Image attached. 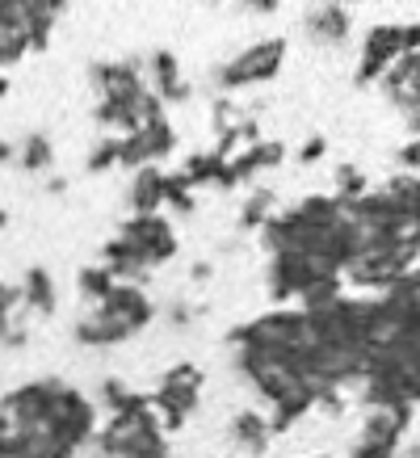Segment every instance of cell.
Listing matches in <instances>:
<instances>
[{"label": "cell", "instance_id": "f546056e", "mask_svg": "<svg viewBox=\"0 0 420 458\" xmlns=\"http://www.w3.org/2000/svg\"><path fill=\"white\" fill-rule=\"evenodd\" d=\"M420 51V21H404V55Z\"/></svg>", "mask_w": 420, "mask_h": 458}, {"label": "cell", "instance_id": "9a60e30c", "mask_svg": "<svg viewBox=\"0 0 420 458\" xmlns=\"http://www.w3.org/2000/svg\"><path fill=\"white\" fill-rule=\"evenodd\" d=\"M164 177L168 173L160 165L135 168L130 190H126V207H130V215H164Z\"/></svg>", "mask_w": 420, "mask_h": 458}, {"label": "cell", "instance_id": "277c9868", "mask_svg": "<svg viewBox=\"0 0 420 458\" xmlns=\"http://www.w3.org/2000/svg\"><path fill=\"white\" fill-rule=\"evenodd\" d=\"M328 282H345V274L332 261H320V257H307V252H273L265 265L269 299L278 307L303 303L315 286H328Z\"/></svg>", "mask_w": 420, "mask_h": 458}, {"label": "cell", "instance_id": "5b68a950", "mask_svg": "<svg viewBox=\"0 0 420 458\" xmlns=\"http://www.w3.org/2000/svg\"><path fill=\"white\" fill-rule=\"evenodd\" d=\"M202 387H206V375H202V366H194V361H172L164 375L155 378V387L147 391V395H152V408H155V417H160L168 437L181 433L185 420L197 412Z\"/></svg>", "mask_w": 420, "mask_h": 458}, {"label": "cell", "instance_id": "7402d4cb", "mask_svg": "<svg viewBox=\"0 0 420 458\" xmlns=\"http://www.w3.org/2000/svg\"><path fill=\"white\" fill-rule=\"evenodd\" d=\"M113 286H118V278H113L101 261L97 265H84L80 274H76V291H80V299H88V303H101Z\"/></svg>", "mask_w": 420, "mask_h": 458}, {"label": "cell", "instance_id": "4fadbf2b", "mask_svg": "<svg viewBox=\"0 0 420 458\" xmlns=\"http://www.w3.org/2000/svg\"><path fill=\"white\" fill-rule=\"evenodd\" d=\"M130 328H126L122 319H113L110 311H101V307H88L76 324H71V341L84 349H113V345H126L130 341Z\"/></svg>", "mask_w": 420, "mask_h": 458}, {"label": "cell", "instance_id": "4dcf8cb0", "mask_svg": "<svg viewBox=\"0 0 420 458\" xmlns=\"http://www.w3.org/2000/svg\"><path fill=\"white\" fill-rule=\"evenodd\" d=\"M46 194H68V177H46Z\"/></svg>", "mask_w": 420, "mask_h": 458}, {"label": "cell", "instance_id": "30bf717a", "mask_svg": "<svg viewBox=\"0 0 420 458\" xmlns=\"http://www.w3.org/2000/svg\"><path fill=\"white\" fill-rule=\"evenodd\" d=\"M93 307L110 311L113 319H122L135 336H139L143 328H152V319H155V299L147 294V286H130V282H118V286Z\"/></svg>", "mask_w": 420, "mask_h": 458}, {"label": "cell", "instance_id": "d4e9b609", "mask_svg": "<svg viewBox=\"0 0 420 458\" xmlns=\"http://www.w3.org/2000/svg\"><path fill=\"white\" fill-rule=\"evenodd\" d=\"M130 395H135V391L126 387L122 378H105V383H101V408H105V412L126 408V403H130Z\"/></svg>", "mask_w": 420, "mask_h": 458}, {"label": "cell", "instance_id": "52a82bcc", "mask_svg": "<svg viewBox=\"0 0 420 458\" xmlns=\"http://www.w3.org/2000/svg\"><path fill=\"white\" fill-rule=\"evenodd\" d=\"M118 236L139 252L152 269L168 265L181 252V240H177V227H172L168 215H130L126 223H118Z\"/></svg>", "mask_w": 420, "mask_h": 458}, {"label": "cell", "instance_id": "8fae6325", "mask_svg": "<svg viewBox=\"0 0 420 458\" xmlns=\"http://www.w3.org/2000/svg\"><path fill=\"white\" fill-rule=\"evenodd\" d=\"M147 89H152L164 106H185V101L194 98V84L185 81L181 59L172 55L168 47H155L152 55H147Z\"/></svg>", "mask_w": 420, "mask_h": 458}, {"label": "cell", "instance_id": "f1b7e54d", "mask_svg": "<svg viewBox=\"0 0 420 458\" xmlns=\"http://www.w3.org/2000/svg\"><path fill=\"white\" fill-rule=\"evenodd\" d=\"M210 278H214V261H189V269H185L189 286H206Z\"/></svg>", "mask_w": 420, "mask_h": 458}, {"label": "cell", "instance_id": "3957f363", "mask_svg": "<svg viewBox=\"0 0 420 458\" xmlns=\"http://www.w3.org/2000/svg\"><path fill=\"white\" fill-rule=\"evenodd\" d=\"M286 55H290V42L281 34H269V38H256L248 47H239L231 59H223L219 68L210 72L214 81V93H244V89H261V84H273L286 68Z\"/></svg>", "mask_w": 420, "mask_h": 458}, {"label": "cell", "instance_id": "484cf974", "mask_svg": "<svg viewBox=\"0 0 420 458\" xmlns=\"http://www.w3.org/2000/svg\"><path fill=\"white\" fill-rule=\"evenodd\" d=\"M323 156H328V140H323V135H307L303 148L294 152V160H298V165H320Z\"/></svg>", "mask_w": 420, "mask_h": 458}, {"label": "cell", "instance_id": "603a6c76", "mask_svg": "<svg viewBox=\"0 0 420 458\" xmlns=\"http://www.w3.org/2000/svg\"><path fill=\"white\" fill-rule=\"evenodd\" d=\"M88 173H110V168H122V135H101L93 143V152L84 160Z\"/></svg>", "mask_w": 420, "mask_h": 458}, {"label": "cell", "instance_id": "ac0fdd59", "mask_svg": "<svg viewBox=\"0 0 420 458\" xmlns=\"http://www.w3.org/2000/svg\"><path fill=\"white\" fill-rule=\"evenodd\" d=\"M181 173L189 177V185H194V190H236V181H231V168H227V160H219L214 152L185 156Z\"/></svg>", "mask_w": 420, "mask_h": 458}, {"label": "cell", "instance_id": "1f68e13d", "mask_svg": "<svg viewBox=\"0 0 420 458\" xmlns=\"http://www.w3.org/2000/svg\"><path fill=\"white\" fill-rule=\"evenodd\" d=\"M13 156H17V148H13V143H4V140H0V165H9Z\"/></svg>", "mask_w": 420, "mask_h": 458}, {"label": "cell", "instance_id": "e0dca14e", "mask_svg": "<svg viewBox=\"0 0 420 458\" xmlns=\"http://www.w3.org/2000/svg\"><path fill=\"white\" fill-rule=\"evenodd\" d=\"M21 307L26 311H34V316H55V278H51V269L46 265H29L26 274H21Z\"/></svg>", "mask_w": 420, "mask_h": 458}, {"label": "cell", "instance_id": "ba28073f", "mask_svg": "<svg viewBox=\"0 0 420 458\" xmlns=\"http://www.w3.org/2000/svg\"><path fill=\"white\" fill-rule=\"evenodd\" d=\"M177 152V126L168 118H155V123H143L139 131L122 135V168H143V165H160Z\"/></svg>", "mask_w": 420, "mask_h": 458}, {"label": "cell", "instance_id": "7c38bea8", "mask_svg": "<svg viewBox=\"0 0 420 458\" xmlns=\"http://www.w3.org/2000/svg\"><path fill=\"white\" fill-rule=\"evenodd\" d=\"M273 437L278 433L269 425V412H261V408H239L236 417L227 420V442L236 445L244 458H265Z\"/></svg>", "mask_w": 420, "mask_h": 458}, {"label": "cell", "instance_id": "8d00e7d4", "mask_svg": "<svg viewBox=\"0 0 420 458\" xmlns=\"http://www.w3.org/2000/svg\"><path fill=\"white\" fill-rule=\"evenodd\" d=\"M416 177H420V173H416Z\"/></svg>", "mask_w": 420, "mask_h": 458}, {"label": "cell", "instance_id": "4316f807", "mask_svg": "<svg viewBox=\"0 0 420 458\" xmlns=\"http://www.w3.org/2000/svg\"><path fill=\"white\" fill-rule=\"evenodd\" d=\"M395 160L404 165V173H420V135H412V140L395 152Z\"/></svg>", "mask_w": 420, "mask_h": 458}, {"label": "cell", "instance_id": "cb8c5ba5", "mask_svg": "<svg viewBox=\"0 0 420 458\" xmlns=\"http://www.w3.org/2000/svg\"><path fill=\"white\" fill-rule=\"evenodd\" d=\"M206 316V307L202 303H194V299H168V307H164V319H168V328H177V333H185V328H194L197 319Z\"/></svg>", "mask_w": 420, "mask_h": 458}, {"label": "cell", "instance_id": "7a4b0ae2", "mask_svg": "<svg viewBox=\"0 0 420 458\" xmlns=\"http://www.w3.org/2000/svg\"><path fill=\"white\" fill-rule=\"evenodd\" d=\"M231 349H256L269 358L294 361L303 370V353L311 345V316L307 307H269L261 316H252L248 324H236L227 333Z\"/></svg>", "mask_w": 420, "mask_h": 458}, {"label": "cell", "instance_id": "6da1fadb", "mask_svg": "<svg viewBox=\"0 0 420 458\" xmlns=\"http://www.w3.org/2000/svg\"><path fill=\"white\" fill-rule=\"evenodd\" d=\"M93 445L105 458H168L172 454L168 433L152 408V395H143V391H135L126 408L110 412V420L97 429Z\"/></svg>", "mask_w": 420, "mask_h": 458}, {"label": "cell", "instance_id": "9c48e42d", "mask_svg": "<svg viewBox=\"0 0 420 458\" xmlns=\"http://www.w3.org/2000/svg\"><path fill=\"white\" fill-rule=\"evenodd\" d=\"M303 38L315 51H340L353 38V9L332 4V0H315L303 13Z\"/></svg>", "mask_w": 420, "mask_h": 458}, {"label": "cell", "instance_id": "d6986e66", "mask_svg": "<svg viewBox=\"0 0 420 458\" xmlns=\"http://www.w3.org/2000/svg\"><path fill=\"white\" fill-rule=\"evenodd\" d=\"M17 165H21V173H51L55 168V143H51V135H42V131H29L26 140L17 143Z\"/></svg>", "mask_w": 420, "mask_h": 458}, {"label": "cell", "instance_id": "d6a6232c", "mask_svg": "<svg viewBox=\"0 0 420 458\" xmlns=\"http://www.w3.org/2000/svg\"><path fill=\"white\" fill-rule=\"evenodd\" d=\"M9 328H13V316H0V349H4V336H9Z\"/></svg>", "mask_w": 420, "mask_h": 458}, {"label": "cell", "instance_id": "836d02e7", "mask_svg": "<svg viewBox=\"0 0 420 458\" xmlns=\"http://www.w3.org/2000/svg\"><path fill=\"white\" fill-rule=\"evenodd\" d=\"M4 93H9V76L0 72V98H4Z\"/></svg>", "mask_w": 420, "mask_h": 458}, {"label": "cell", "instance_id": "83f0119b", "mask_svg": "<svg viewBox=\"0 0 420 458\" xmlns=\"http://www.w3.org/2000/svg\"><path fill=\"white\" fill-rule=\"evenodd\" d=\"M13 311H21V286L0 282V316H13Z\"/></svg>", "mask_w": 420, "mask_h": 458}, {"label": "cell", "instance_id": "ffe728a7", "mask_svg": "<svg viewBox=\"0 0 420 458\" xmlns=\"http://www.w3.org/2000/svg\"><path fill=\"white\" fill-rule=\"evenodd\" d=\"M370 190H374V185H370V177H365L353 160H340V165L332 168V194L340 198L345 207H353V202H357V198H365Z\"/></svg>", "mask_w": 420, "mask_h": 458}, {"label": "cell", "instance_id": "2e32d148", "mask_svg": "<svg viewBox=\"0 0 420 458\" xmlns=\"http://www.w3.org/2000/svg\"><path fill=\"white\" fill-rule=\"evenodd\" d=\"M278 210H281V202H278V190H273V185H252L248 194H244V202H239V215H236L239 236H261V227H265Z\"/></svg>", "mask_w": 420, "mask_h": 458}, {"label": "cell", "instance_id": "d590c367", "mask_svg": "<svg viewBox=\"0 0 420 458\" xmlns=\"http://www.w3.org/2000/svg\"><path fill=\"white\" fill-rule=\"evenodd\" d=\"M4 223H9V215H4V210H0V227H4Z\"/></svg>", "mask_w": 420, "mask_h": 458}, {"label": "cell", "instance_id": "5bb4252c", "mask_svg": "<svg viewBox=\"0 0 420 458\" xmlns=\"http://www.w3.org/2000/svg\"><path fill=\"white\" fill-rule=\"evenodd\" d=\"M281 160H286V143L261 140V143H252V148H244L239 156H231V160H227V168H231V181H236V190H239V185L256 181L261 173H273Z\"/></svg>", "mask_w": 420, "mask_h": 458}, {"label": "cell", "instance_id": "44dd1931", "mask_svg": "<svg viewBox=\"0 0 420 458\" xmlns=\"http://www.w3.org/2000/svg\"><path fill=\"white\" fill-rule=\"evenodd\" d=\"M164 210H172L177 219H189L197 210V190L189 185V177H185L181 168L164 177Z\"/></svg>", "mask_w": 420, "mask_h": 458}, {"label": "cell", "instance_id": "e575fe53", "mask_svg": "<svg viewBox=\"0 0 420 458\" xmlns=\"http://www.w3.org/2000/svg\"><path fill=\"white\" fill-rule=\"evenodd\" d=\"M332 4H345V9H353V4H362V0H332Z\"/></svg>", "mask_w": 420, "mask_h": 458}, {"label": "cell", "instance_id": "8992f818", "mask_svg": "<svg viewBox=\"0 0 420 458\" xmlns=\"http://www.w3.org/2000/svg\"><path fill=\"white\" fill-rule=\"evenodd\" d=\"M404 55V21H382V26H370L362 38V51H357V68H353V84L357 89H370V84H382V76L395 68V59Z\"/></svg>", "mask_w": 420, "mask_h": 458}]
</instances>
